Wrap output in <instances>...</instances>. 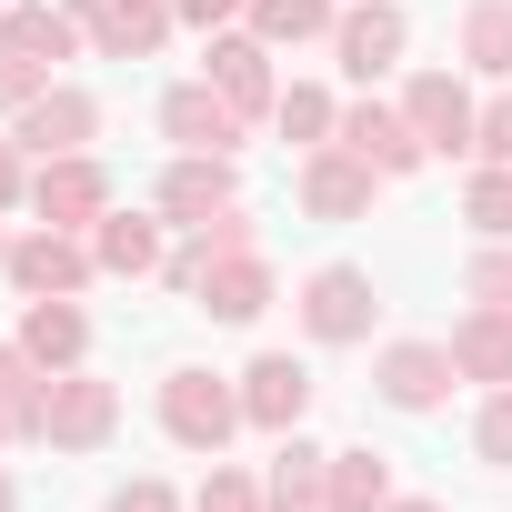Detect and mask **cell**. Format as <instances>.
<instances>
[{"label":"cell","instance_id":"e0dca14e","mask_svg":"<svg viewBox=\"0 0 512 512\" xmlns=\"http://www.w3.org/2000/svg\"><path fill=\"white\" fill-rule=\"evenodd\" d=\"M452 372H472V382H512V312H482L472 302V322H452Z\"/></svg>","mask_w":512,"mask_h":512},{"label":"cell","instance_id":"277c9868","mask_svg":"<svg viewBox=\"0 0 512 512\" xmlns=\"http://www.w3.org/2000/svg\"><path fill=\"white\" fill-rule=\"evenodd\" d=\"M342 151H362L382 181H402V171H422L432 151H422V131H412V111H382V101H352L342 111Z\"/></svg>","mask_w":512,"mask_h":512},{"label":"cell","instance_id":"ab89813d","mask_svg":"<svg viewBox=\"0 0 512 512\" xmlns=\"http://www.w3.org/2000/svg\"><path fill=\"white\" fill-rule=\"evenodd\" d=\"M0 262H11V241H0Z\"/></svg>","mask_w":512,"mask_h":512},{"label":"cell","instance_id":"4fadbf2b","mask_svg":"<svg viewBox=\"0 0 512 512\" xmlns=\"http://www.w3.org/2000/svg\"><path fill=\"white\" fill-rule=\"evenodd\" d=\"M91 131H101V101H91V91H41V101L21 111V151H41V161L81 151Z\"/></svg>","mask_w":512,"mask_h":512},{"label":"cell","instance_id":"5b68a950","mask_svg":"<svg viewBox=\"0 0 512 512\" xmlns=\"http://www.w3.org/2000/svg\"><path fill=\"white\" fill-rule=\"evenodd\" d=\"M302 412H312V372L292 362V352H262L241 372V422H262V432H302Z\"/></svg>","mask_w":512,"mask_h":512},{"label":"cell","instance_id":"4316f807","mask_svg":"<svg viewBox=\"0 0 512 512\" xmlns=\"http://www.w3.org/2000/svg\"><path fill=\"white\" fill-rule=\"evenodd\" d=\"M462 211H472V231H482V241H512V171L492 161V171L462 191Z\"/></svg>","mask_w":512,"mask_h":512},{"label":"cell","instance_id":"d6a6232c","mask_svg":"<svg viewBox=\"0 0 512 512\" xmlns=\"http://www.w3.org/2000/svg\"><path fill=\"white\" fill-rule=\"evenodd\" d=\"M472 151L512 171V101H492V111H482V131H472Z\"/></svg>","mask_w":512,"mask_h":512},{"label":"cell","instance_id":"6da1fadb","mask_svg":"<svg viewBox=\"0 0 512 512\" xmlns=\"http://www.w3.org/2000/svg\"><path fill=\"white\" fill-rule=\"evenodd\" d=\"M231 422H241V392H221L211 372H171V382H161V432H171L181 452H221Z\"/></svg>","mask_w":512,"mask_h":512},{"label":"cell","instance_id":"3957f363","mask_svg":"<svg viewBox=\"0 0 512 512\" xmlns=\"http://www.w3.org/2000/svg\"><path fill=\"white\" fill-rule=\"evenodd\" d=\"M0 272H11L31 302H61V292H81V282L101 272V251H81L71 231H31V241H11V262H0Z\"/></svg>","mask_w":512,"mask_h":512},{"label":"cell","instance_id":"ffe728a7","mask_svg":"<svg viewBox=\"0 0 512 512\" xmlns=\"http://www.w3.org/2000/svg\"><path fill=\"white\" fill-rule=\"evenodd\" d=\"M0 51H21V61H71L81 51V11H0Z\"/></svg>","mask_w":512,"mask_h":512},{"label":"cell","instance_id":"9c48e42d","mask_svg":"<svg viewBox=\"0 0 512 512\" xmlns=\"http://www.w3.org/2000/svg\"><path fill=\"white\" fill-rule=\"evenodd\" d=\"M161 131H171L181 151H211V161H231V141H241V111H231L211 81H181V91L161 101Z\"/></svg>","mask_w":512,"mask_h":512},{"label":"cell","instance_id":"f35d334b","mask_svg":"<svg viewBox=\"0 0 512 512\" xmlns=\"http://www.w3.org/2000/svg\"><path fill=\"white\" fill-rule=\"evenodd\" d=\"M0 512H11V482H0Z\"/></svg>","mask_w":512,"mask_h":512},{"label":"cell","instance_id":"5bb4252c","mask_svg":"<svg viewBox=\"0 0 512 512\" xmlns=\"http://www.w3.org/2000/svg\"><path fill=\"white\" fill-rule=\"evenodd\" d=\"M452 392V352H432V342H392L382 352V402L392 412H432Z\"/></svg>","mask_w":512,"mask_h":512},{"label":"cell","instance_id":"d6986e66","mask_svg":"<svg viewBox=\"0 0 512 512\" xmlns=\"http://www.w3.org/2000/svg\"><path fill=\"white\" fill-rule=\"evenodd\" d=\"M21 352H31L41 372H71V362L91 352V322L71 312V292H61V302H31V322H21Z\"/></svg>","mask_w":512,"mask_h":512},{"label":"cell","instance_id":"9a60e30c","mask_svg":"<svg viewBox=\"0 0 512 512\" xmlns=\"http://www.w3.org/2000/svg\"><path fill=\"white\" fill-rule=\"evenodd\" d=\"M272 512H332V452H312L302 432H282L272 452Z\"/></svg>","mask_w":512,"mask_h":512},{"label":"cell","instance_id":"8992f818","mask_svg":"<svg viewBox=\"0 0 512 512\" xmlns=\"http://www.w3.org/2000/svg\"><path fill=\"white\" fill-rule=\"evenodd\" d=\"M402 41H412V21L392 11V0H362V11H342V21H332V51H342V71H352V81H382V71L402 61Z\"/></svg>","mask_w":512,"mask_h":512},{"label":"cell","instance_id":"7a4b0ae2","mask_svg":"<svg viewBox=\"0 0 512 512\" xmlns=\"http://www.w3.org/2000/svg\"><path fill=\"white\" fill-rule=\"evenodd\" d=\"M111 422H121V392L91 382V372H61V382H51V412H41V442H51V452H101Z\"/></svg>","mask_w":512,"mask_h":512},{"label":"cell","instance_id":"e575fe53","mask_svg":"<svg viewBox=\"0 0 512 512\" xmlns=\"http://www.w3.org/2000/svg\"><path fill=\"white\" fill-rule=\"evenodd\" d=\"M171 11H181V21H201V31H221V21L241 11V0H171Z\"/></svg>","mask_w":512,"mask_h":512},{"label":"cell","instance_id":"7c38bea8","mask_svg":"<svg viewBox=\"0 0 512 512\" xmlns=\"http://www.w3.org/2000/svg\"><path fill=\"white\" fill-rule=\"evenodd\" d=\"M372 161L362 151H312L302 161V211H322V221H352V211H372Z\"/></svg>","mask_w":512,"mask_h":512},{"label":"cell","instance_id":"60d3db41","mask_svg":"<svg viewBox=\"0 0 512 512\" xmlns=\"http://www.w3.org/2000/svg\"><path fill=\"white\" fill-rule=\"evenodd\" d=\"M0 432H11V412H0Z\"/></svg>","mask_w":512,"mask_h":512},{"label":"cell","instance_id":"7402d4cb","mask_svg":"<svg viewBox=\"0 0 512 512\" xmlns=\"http://www.w3.org/2000/svg\"><path fill=\"white\" fill-rule=\"evenodd\" d=\"M0 412H11V432H21V442H41V412H51V382H41V362H31L21 342H0Z\"/></svg>","mask_w":512,"mask_h":512},{"label":"cell","instance_id":"52a82bcc","mask_svg":"<svg viewBox=\"0 0 512 512\" xmlns=\"http://www.w3.org/2000/svg\"><path fill=\"white\" fill-rule=\"evenodd\" d=\"M402 111H412L422 151H472V131H482V111H472V91H462L452 71H422V81L402 91Z\"/></svg>","mask_w":512,"mask_h":512},{"label":"cell","instance_id":"30bf717a","mask_svg":"<svg viewBox=\"0 0 512 512\" xmlns=\"http://www.w3.org/2000/svg\"><path fill=\"white\" fill-rule=\"evenodd\" d=\"M372 312H382V302H372L362 272H312V292H302V332H312V342H362Z\"/></svg>","mask_w":512,"mask_h":512},{"label":"cell","instance_id":"8fae6325","mask_svg":"<svg viewBox=\"0 0 512 512\" xmlns=\"http://www.w3.org/2000/svg\"><path fill=\"white\" fill-rule=\"evenodd\" d=\"M201 312L211 322H262L272 312V262L262 251H221V262L201 272Z\"/></svg>","mask_w":512,"mask_h":512},{"label":"cell","instance_id":"603a6c76","mask_svg":"<svg viewBox=\"0 0 512 512\" xmlns=\"http://www.w3.org/2000/svg\"><path fill=\"white\" fill-rule=\"evenodd\" d=\"M91 251H101V272H161V231L151 221H131V211H101V231H91Z\"/></svg>","mask_w":512,"mask_h":512},{"label":"cell","instance_id":"ba28073f","mask_svg":"<svg viewBox=\"0 0 512 512\" xmlns=\"http://www.w3.org/2000/svg\"><path fill=\"white\" fill-rule=\"evenodd\" d=\"M31 211H41L51 231H71V221H101V211H111V181H101V161H81V151L41 161V181H31Z\"/></svg>","mask_w":512,"mask_h":512},{"label":"cell","instance_id":"f1b7e54d","mask_svg":"<svg viewBox=\"0 0 512 512\" xmlns=\"http://www.w3.org/2000/svg\"><path fill=\"white\" fill-rule=\"evenodd\" d=\"M462 292H472L482 312H512V251H472V272H462Z\"/></svg>","mask_w":512,"mask_h":512},{"label":"cell","instance_id":"836d02e7","mask_svg":"<svg viewBox=\"0 0 512 512\" xmlns=\"http://www.w3.org/2000/svg\"><path fill=\"white\" fill-rule=\"evenodd\" d=\"M111 512H181V502H171V482H121Z\"/></svg>","mask_w":512,"mask_h":512},{"label":"cell","instance_id":"d590c367","mask_svg":"<svg viewBox=\"0 0 512 512\" xmlns=\"http://www.w3.org/2000/svg\"><path fill=\"white\" fill-rule=\"evenodd\" d=\"M11 201H21V151L0 141V211H11Z\"/></svg>","mask_w":512,"mask_h":512},{"label":"cell","instance_id":"cb8c5ba5","mask_svg":"<svg viewBox=\"0 0 512 512\" xmlns=\"http://www.w3.org/2000/svg\"><path fill=\"white\" fill-rule=\"evenodd\" d=\"M462 61L492 71V81H512V0H472V11H462Z\"/></svg>","mask_w":512,"mask_h":512},{"label":"cell","instance_id":"8d00e7d4","mask_svg":"<svg viewBox=\"0 0 512 512\" xmlns=\"http://www.w3.org/2000/svg\"><path fill=\"white\" fill-rule=\"evenodd\" d=\"M61 11H81V21H101V11H111V0H61Z\"/></svg>","mask_w":512,"mask_h":512},{"label":"cell","instance_id":"1f68e13d","mask_svg":"<svg viewBox=\"0 0 512 512\" xmlns=\"http://www.w3.org/2000/svg\"><path fill=\"white\" fill-rule=\"evenodd\" d=\"M191 512H262V482H251V472H211Z\"/></svg>","mask_w":512,"mask_h":512},{"label":"cell","instance_id":"ac0fdd59","mask_svg":"<svg viewBox=\"0 0 512 512\" xmlns=\"http://www.w3.org/2000/svg\"><path fill=\"white\" fill-rule=\"evenodd\" d=\"M171 21H181V11H171V0H111V11L91 21V41H101L111 61H151Z\"/></svg>","mask_w":512,"mask_h":512},{"label":"cell","instance_id":"2e32d148","mask_svg":"<svg viewBox=\"0 0 512 512\" xmlns=\"http://www.w3.org/2000/svg\"><path fill=\"white\" fill-rule=\"evenodd\" d=\"M211 91H221L241 121H251V111H272V51H262V41H231V31H221V41H211Z\"/></svg>","mask_w":512,"mask_h":512},{"label":"cell","instance_id":"44dd1931","mask_svg":"<svg viewBox=\"0 0 512 512\" xmlns=\"http://www.w3.org/2000/svg\"><path fill=\"white\" fill-rule=\"evenodd\" d=\"M161 211H171V221H211V211H231V171H221L211 151H191V161L161 181Z\"/></svg>","mask_w":512,"mask_h":512},{"label":"cell","instance_id":"d4e9b609","mask_svg":"<svg viewBox=\"0 0 512 512\" xmlns=\"http://www.w3.org/2000/svg\"><path fill=\"white\" fill-rule=\"evenodd\" d=\"M392 502V462L382 452H332V512H382Z\"/></svg>","mask_w":512,"mask_h":512},{"label":"cell","instance_id":"83f0119b","mask_svg":"<svg viewBox=\"0 0 512 512\" xmlns=\"http://www.w3.org/2000/svg\"><path fill=\"white\" fill-rule=\"evenodd\" d=\"M272 121H282V141H312V151H322L332 101H322V91H282V101H272Z\"/></svg>","mask_w":512,"mask_h":512},{"label":"cell","instance_id":"b9f144b4","mask_svg":"<svg viewBox=\"0 0 512 512\" xmlns=\"http://www.w3.org/2000/svg\"><path fill=\"white\" fill-rule=\"evenodd\" d=\"M0 11H11V0H0Z\"/></svg>","mask_w":512,"mask_h":512},{"label":"cell","instance_id":"484cf974","mask_svg":"<svg viewBox=\"0 0 512 512\" xmlns=\"http://www.w3.org/2000/svg\"><path fill=\"white\" fill-rule=\"evenodd\" d=\"M251 31L262 41H312V31H332V0H251Z\"/></svg>","mask_w":512,"mask_h":512},{"label":"cell","instance_id":"4dcf8cb0","mask_svg":"<svg viewBox=\"0 0 512 512\" xmlns=\"http://www.w3.org/2000/svg\"><path fill=\"white\" fill-rule=\"evenodd\" d=\"M41 91H51V71H41V61H21V51H0V111H31Z\"/></svg>","mask_w":512,"mask_h":512},{"label":"cell","instance_id":"f546056e","mask_svg":"<svg viewBox=\"0 0 512 512\" xmlns=\"http://www.w3.org/2000/svg\"><path fill=\"white\" fill-rule=\"evenodd\" d=\"M472 442H482V462H492V472H512V392H492V402H482Z\"/></svg>","mask_w":512,"mask_h":512},{"label":"cell","instance_id":"74e56055","mask_svg":"<svg viewBox=\"0 0 512 512\" xmlns=\"http://www.w3.org/2000/svg\"><path fill=\"white\" fill-rule=\"evenodd\" d=\"M382 512H442V502H382Z\"/></svg>","mask_w":512,"mask_h":512}]
</instances>
